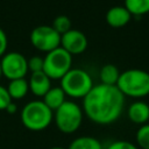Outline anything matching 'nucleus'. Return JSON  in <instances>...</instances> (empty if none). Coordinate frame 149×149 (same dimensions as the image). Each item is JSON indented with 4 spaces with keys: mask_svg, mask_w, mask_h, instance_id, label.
<instances>
[{
    "mask_svg": "<svg viewBox=\"0 0 149 149\" xmlns=\"http://www.w3.org/2000/svg\"><path fill=\"white\" fill-rule=\"evenodd\" d=\"M0 64H1L2 74L9 80L17 79V78H24L28 71L27 58L22 54L16 52V51L6 54L1 58Z\"/></svg>",
    "mask_w": 149,
    "mask_h": 149,
    "instance_id": "nucleus-8",
    "label": "nucleus"
},
{
    "mask_svg": "<svg viewBox=\"0 0 149 149\" xmlns=\"http://www.w3.org/2000/svg\"><path fill=\"white\" fill-rule=\"evenodd\" d=\"M20 118L22 125L27 129L40 132L49 127L54 119V114L42 100H33L23 106Z\"/></svg>",
    "mask_w": 149,
    "mask_h": 149,
    "instance_id": "nucleus-3",
    "label": "nucleus"
},
{
    "mask_svg": "<svg viewBox=\"0 0 149 149\" xmlns=\"http://www.w3.org/2000/svg\"><path fill=\"white\" fill-rule=\"evenodd\" d=\"M49 149H66V148H63V147H59V146H55V147H51Z\"/></svg>",
    "mask_w": 149,
    "mask_h": 149,
    "instance_id": "nucleus-25",
    "label": "nucleus"
},
{
    "mask_svg": "<svg viewBox=\"0 0 149 149\" xmlns=\"http://www.w3.org/2000/svg\"><path fill=\"white\" fill-rule=\"evenodd\" d=\"M42 101L54 112V111H56L65 101V93L61 88V86H58V87H51L43 95V100Z\"/></svg>",
    "mask_w": 149,
    "mask_h": 149,
    "instance_id": "nucleus-13",
    "label": "nucleus"
},
{
    "mask_svg": "<svg viewBox=\"0 0 149 149\" xmlns=\"http://www.w3.org/2000/svg\"><path fill=\"white\" fill-rule=\"evenodd\" d=\"M16 109H17V108H16V105L12 101V102L6 107V109H5V111H6L8 114H14V113L16 112Z\"/></svg>",
    "mask_w": 149,
    "mask_h": 149,
    "instance_id": "nucleus-24",
    "label": "nucleus"
},
{
    "mask_svg": "<svg viewBox=\"0 0 149 149\" xmlns=\"http://www.w3.org/2000/svg\"><path fill=\"white\" fill-rule=\"evenodd\" d=\"M92 87V78L83 69H70L61 78V88L72 98H84Z\"/></svg>",
    "mask_w": 149,
    "mask_h": 149,
    "instance_id": "nucleus-5",
    "label": "nucleus"
},
{
    "mask_svg": "<svg viewBox=\"0 0 149 149\" xmlns=\"http://www.w3.org/2000/svg\"><path fill=\"white\" fill-rule=\"evenodd\" d=\"M56 127L64 134L77 132L83 122V109L73 101L65 100L54 114Z\"/></svg>",
    "mask_w": 149,
    "mask_h": 149,
    "instance_id": "nucleus-4",
    "label": "nucleus"
},
{
    "mask_svg": "<svg viewBox=\"0 0 149 149\" xmlns=\"http://www.w3.org/2000/svg\"><path fill=\"white\" fill-rule=\"evenodd\" d=\"M52 28L59 35H63V34H65L66 31H69L71 29V20L66 15H58L54 20Z\"/></svg>",
    "mask_w": 149,
    "mask_h": 149,
    "instance_id": "nucleus-19",
    "label": "nucleus"
},
{
    "mask_svg": "<svg viewBox=\"0 0 149 149\" xmlns=\"http://www.w3.org/2000/svg\"><path fill=\"white\" fill-rule=\"evenodd\" d=\"M132 14L126 9L125 6L111 7L106 13V22L114 28L122 27L130 21Z\"/></svg>",
    "mask_w": 149,
    "mask_h": 149,
    "instance_id": "nucleus-11",
    "label": "nucleus"
},
{
    "mask_svg": "<svg viewBox=\"0 0 149 149\" xmlns=\"http://www.w3.org/2000/svg\"><path fill=\"white\" fill-rule=\"evenodd\" d=\"M71 64L72 55L58 47L47 52L43 58V72L50 79H61L71 69Z\"/></svg>",
    "mask_w": 149,
    "mask_h": 149,
    "instance_id": "nucleus-6",
    "label": "nucleus"
},
{
    "mask_svg": "<svg viewBox=\"0 0 149 149\" xmlns=\"http://www.w3.org/2000/svg\"><path fill=\"white\" fill-rule=\"evenodd\" d=\"M1 76H2V71H1V64H0V78H1Z\"/></svg>",
    "mask_w": 149,
    "mask_h": 149,
    "instance_id": "nucleus-26",
    "label": "nucleus"
},
{
    "mask_svg": "<svg viewBox=\"0 0 149 149\" xmlns=\"http://www.w3.org/2000/svg\"><path fill=\"white\" fill-rule=\"evenodd\" d=\"M61 47L70 55L80 54L87 47V38L80 30L71 28L65 34L61 35Z\"/></svg>",
    "mask_w": 149,
    "mask_h": 149,
    "instance_id": "nucleus-9",
    "label": "nucleus"
},
{
    "mask_svg": "<svg viewBox=\"0 0 149 149\" xmlns=\"http://www.w3.org/2000/svg\"><path fill=\"white\" fill-rule=\"evenodd\" d=\"M12 102V98L6 87L0 85V111H5L6 107Z\"/></svg>",
    "mask_w": 149,
    "mask_h": 149,
    "instance_id": "nucleus-22",
    "label": "nucleus"
},
{
    "mask_svg": "<svg viewBox=\"0 0 149 149\" xmlns=\"http://www.w3.org/2000/svg\"><path fill=\"white\" fill-rule=\"evenodd\" d=\"M50 78L43 72V71H38V72H31L30 79L28 81L29 84V90L37 97H42L51 88V84H50Z\"/></svg>",
    "mask_w": 149,
    "mask_h": 149,
    "instance_id": "nucleus-10",
    "label": "nucleus"
},
{
    "mask_svg": "<svg viewBox=\"0 0 149 149\" xmlns=\"http://www.w3.org/2000/svg\"><path fill=\"white\" fill-rule=\"evenodd\" d=\"M7 35L2 28H0V56H2L7 49Z\"/></svg>",
    "mask_w": 149,
    "mask_h": 149,
    "instance_id": "nucleus-23",
    "label": "nucleus"
},
{
    "mask_svg": "<svg viewBox=\"0 0 149 149\" xmlns=\"http://www.w3.org/2000/svg\"><path fill=\"white\" fill-rule=\"evenodd\" d=\"M119 76V69L113 64H106L100 70V80L105 85H116Z\"/></svg>",
    "mask_w": 149,
    "mask_h": 149,
    "instance_id": "nucleus-16",
    "label": "nucleus"
},
{
    "mask_svg": "<svg viewBox=\"0 0 149 149\" xmlns=\"http://www.w3.org/2000/svg\"><path fill=\"white\" fill-rule=\"evenodd\" d=\"M30 42L36 49L49 52L61 47V35L52 26H37L30 33Z\"/></svg>",
    "mask_w": 149,
    "mask_h": 149,
    "instance_id": "nucleus-7",
    "label": "nucleus"
},
{
    "mask_svg": "<svg viewBox=\"0 0 149 149\" xmlns=\"http://www.w3.org/2000/svg\"><path fill=\"white\" fill-rule=\"evenodd\" d=\"M28 62V70H30L31 72H38V71H43V58L40 56H34L29 59H27Z\"/></svg>",
    "mask_w": 149,
    "mask_h": 149,
    "instance_id": "nucleus-20",
    "label": "nucleus"
},
{
    "mask_svg": "<svg viewBox=\"0 0 149 149\" xmlns=\"http://www.w3.org/2000/svg\"><path fill=\"white\" fill-rule=\"evenodd\" d=\"M127 115L132 122L142 126L149 120V105L141 100L135 101L128 107Z\"/></svg>",
    "mask_w": 149,
    "mask_h": 149,
    "instance_id": "nucleus-12",
    "label": "nucleus"
},
{
    "mask_svg": "<svg viewBox=\"0 0 149 149\" xmlns=\"http://www.w3.org/2000/svg\"><path fill=\"white\" fill-rule=\"evenodd\" d=\"M106 149H139V148H137V146H135L134 143H132L129 141L118 140V141L109 143V146Z\"/></svg>",
    "mask_w": 149,
    "mask_h": 149,
    "instance_id": "nucleus-21",
    "label": "nucleus"
},
{
    "mask_svg": "<svg viewBox=\"0 0 149 149\" xmlns=\"http://www.w3.org/2000/svg\"><path fill=\"white\" fill-rule=\"evenodd\" d=\"M136 143L137 148L149 149V123L142 125L136 132Z\"/></svg>",
    "mask_w": 149,
    "mask_h": 149,
    "instance_id": "nucleus-18",
    "label": "nucleus"
},
{
    "mask_svg": "<svg viewBox=\"0 0 149 149\" xmlns=\"http://www.w3.org/2000/svg\"><path fill=\"white\" fill-rule=\"evenodd\" d=\"M66 149H102V146L93 136H78L70 142Z\"/></svg>",
    "mask_w": 149,
    "mask_h": 149,
    "instance_id": "nucleus-15",
    "label": "nucleus"
},
{
    "mask_svg": "<svg viewBox=\"0 0 149 149\" xmlns=\"http://www.w3.org/2000/svg\"><path fill=\"white\" fill-rule=\"evenodd\" d=\"M125 105V95L116 85H93L83 98V112L98 125H109L116 121Z\"/></svg>",
    "mask_w": 149,
    "mask_h": 149,
    "instance_id": "nucleus-1",
    "label": "nucleus"
},
{
    "mask_svg": "<svg viewBox=\"0 0 149 149\" xmlns=\"http://www.w3.org/2000/svg\"><path fill=\"white\" fill-rule=\"evenodd\" d=\"M126 9L134 15H142L149 12V0H125Z\"/></svg>",
    "mask_w": 149,
    "mask_h": 149,
    "instance_id": "nucleus-17",
    "label": "nucleus"
},
{
    "mask_svg": "<svg viewBox=\"0 0 149 149\" xmlns=\"http://www.w3.org/2000/svg\"><path fill=\"white\" fill-rule=\"evenodd\" d=\"M6 88L10 95L12 100L13 99L19 100V99H22L27 94V92L29 90V84L24 78H17V79L10 80Z\"/></svg>",
    "mask_w": 149,
    "mask_h": 149,
    "instance_id": "nucleus-14",
    "label": "nucleus"
},
{
    "mask_svg": "<svg viewBox=\"0 0 149 149\" xmlns=\"http://www.w3.org/2000/svg\"><path fill=\"white\" fill-rule=\"evenodd\" d=\"M116 87L127 97H146L149 94V73L141 69L126 70L120 73Z\"/></svg>",
    "mask_w": 149,
    "mask_h": 149,
    "instance_id": "nucleus-2",
    "label": "nucleus"
}]
</instances>
